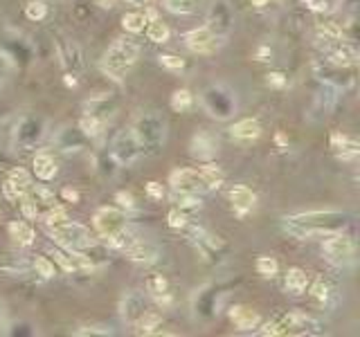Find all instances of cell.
<instances>
[{
    "mask_svg": "<svg viewBox=\"0 0 360 337\" xmlns=\"http://www.w3.org/2000/svg\"><path fill=\"white\" fill-rule=\"evenodd\" d=\"M349 214L343 211H306V214H295L291 218H284V230L293 234L297 239H308L315 234H329L343 227L347 223Z\"/></svg>",
    "mask_w": 360,
    "mask_h": 337,
    "instance_id": "cell-1",
    "label": "cell"
},
{
    "mask_svg": "<svg viewBox=\"0 0 360 337\" xmlns=\"http://www.w3.org/2000/svg\"><path fill=\"white\" fill-rule=\"evenodd\" d=\"M133 135L140 144V151L147 153V156H156L160 153V149L165 147V140H167V121L165 117L160 115L156 110H149V112H140L133 121Z\"/></svg>",
    "mask_w": 360,
    "mask_h": 337,
    "instance_id": "cell-2",
    "label": "cell"
},
{
    "mask_svg": "<svg viewBox=\"0 0 360 337\" xmlns=\"http://www.w3.org/2000/svg\"><path fill=\"white\" fill-rule=\"evenodd\" d=\"M137 57H140V45L135 43V40H128V38L115 40V43L106 50V54L102 59L104 75L119 81L128 73V70L135 66Z\"/></svg>",
    "mask_w": 360,
    "mask_h": 337,
    "instance_id": "cell-3",
    "label": "cell"
},
{
    "mask_svg": "<svg viewBox=\"0 0 360 337\" xmlns=\"http://www.w3.org/2000/svg\"><path fill=\"white\" fill-rule=\"evenodd\" d=\"M203 108L216 119H227L234 115L237 110V95L223 84H212L203 90L201 95Z\"/></svg>",
    "mask_w": 360,
    "mask_h": 337,
    "instance_id": "cell-4",
    "label": "cell"
},
{
    "mask_svg": "<svg viewBox=\"0 0 360 337\" xmlns=\"http://www.w3.org/2000/svg\"><path fill=\"white\" fill-rule=\"evenodd\" d=\"M47 121L45 117L29 112L18 124L14 126V147L21 151H32L34 147L41 144V140L45 137Z\"/></svg>",
    "mask_w": 360,
    "mask_h": 337,
    "instance_id": "cell-5",
    "label": "cell"
},
{
    "mask_svg": "<svg viewBox=\"0 0 360 337\" xmlns=\"http://www.w3.org/2000/svg\"><path fill=\"white\" fill-rule=\"evenodd\" d=\"M322 252L329 263H333L336 268H347L354 263V241L345 237V234L329 232L324 234V245Z\"/></svg>",
    "mask_w": 360,
    "mask_h": 337,
    "instance_id": "cell-6",
    "label": "cell"
},
{
    "mask_svg": "<svg viewBox=\"0 0 360 337\" xmlns=\"http://www.w3.org/2000/svg\"><path fill=\"white\" fill-rule=\"evenodd\" d=\"M47 232L52 237L66 245L70 252H77V250H86L93 245V239H90V232L79 223H63V225H57V227H47Z\"/></svg>",
    "mask_w": 360,
    "mask_h": 337,
    "instance_id": "cell-7",
    "label": "cell"
},
{
    "mask_svg": "<svg viewBox=\"0 0 360 337\" xmlns=\"http://www.w3.org/2000/svg\"><path fill=\"white\" fill-rule=\"evenodd\" d=\"M140 156H142V151H140V144L133 135V130L131 128L119 130L111 144V158L117 162V165L131 167Z\"/></svg>",
    "mask_w": 360,
    "mask_h": 337,
    "instance_id": "cell-8",
    "label": "cell"
},
{
    "mask_svg": "<svg viewBox=\"0 0 360 337\" xmlns=\"http://www.w3.org/2000/svg\"><path fill=\"white\" fill-rule=\"evenodd\" d=\"M234 27V12L225 0H214L207 12V29L218 38H225Z\"/></svg>",
    "mask_w": 360,
    "mask_h": 337,
    "instance_id": "cell-9",
    "label": "cell"
},
{
    "mask_svg": "<svg viewBox=\"0 0 360 337\" xmlns=\"http://www.w3.org/2000/svg\"><path fill=\"white\" fill-rule=\"evenodd\" d=\"M169 182H172L174 191H183V193H196V196H201V193L205 191H212V187H209V182L205 180L203 171L201 169H180V171H174L172 178H169Z\"/></svg>",
    "mask_w": 360,
    "mask_h": 337,
    "instance_id": "cell-10",
    "label": "cell"
},
{
    "mask_svg": "<svg viewBox=\"0 0 360 337\" xmlns=\"http://www.w3.org/2000/svg\"><path fill=\"white\" fill-rule=\"evenodd\" d=\"M313 68H315V75L322 79L324 84L333 86L336 90H347L354 86V75L347 73L349 68H345V66H336L331 61L320 59V61H315Z\"/></svg>",
    "mask_w": 360,
    "mask_h": 337,
    "instance_id": "cell-11",
    "label": "cell"
},
{
    "mask_svg": "<svg viewBox=\"0 0 360 337\" xmlns=\"http://www.w3.org/2000/svg\"><path fill=\"white\" fill-rule=\"evenodd\" d=\"M282 326V333H288V335H322L324 333V326L322 322H317L313 317H308L304 313H291L284 317V324Z\"/></svg>",
    "mask_w": 360,
    "mask_h": 337,
    "instance_id": "cell-12",
    "label": "cell"
},
{
    "mask_svg": "<svg viewBox=\"0 0 360 337\" xmlns=\"http://www.w3.org/2000/svg\"><path fill=\"white\" fill-rule=\"evenodd\" d=\"M338 93L333 86L324 84V88H320L315 93V99H313V106L308 110V119L311 121H322L324 117H329L336 108V101H338Z\"/></svg>",
    "mask_w": 360,
    "mask_h": 337,
    "instance_id": "cell-13",
    "label": "cell"
},
{
    "mask_svg": "<svg viewBox=\"0 0 360 337\" xmlns=\"http://www.w3.org/2000/svg\"><path fill=\"white\" fill-rule=\"evenodd\" d=\"M0 54H5L12 63H18V59L21 61L29 59V47L14 29L5 27L3 32H0Z\"/></svg>",
    "mask_w": 360,
    "mask_h": 337,
    "instance_id": "cell-14",
    "label": "cell"
},
{
    "mask_svg": "<svg viewBox=\"0 0 360 337\" xmlns=\"http://www.w3.org/2000/svg\"><path fill=\"white\" fill-rule=\"evenodd\" d=\"M57 54H59V59H61V66L68 70V73L79 75L84 70V54L75 40L59 38L57 40Z\"/></svg>",
    "mask_w": 360,
    "mask_h": 337,
    "instance_id": "cell-15",
    "label": "cell"
},
{
    "mask_svg": "<svg viewBox=\"0 0 360 337\" xmlns=\"http://www.w3.org/2000/svg\"><path fill=\"white\" fill-rule=\"evenodd\" d=\"M185 45L196 54H209L221 45V38L209 32L207 27H201V29H192V32L185 34Z\"/></svg>",
    "mask_w": 360,
    "mask_h": 337,
    "instance_id": "cell-16",
    "label": "cell"
},
{
    "mask_svg": "<svg viewBox=\"0 0 360 337\" xmlns=\"http://www.w3.org/2000/svg\"><path fill=\"white\" fill-rule=\"evenodd\" d=\"M3 191L12 202H18L27 191H32V180H29V173L25 169H21V167L14 169L12 173H9V178L5 180Z\"/></svg>",
    "mask_w": 360,
    "mask_h": 337,
    "instance_id": "cell-17",
    "label": "cell"
},
{
    "mask_svg": "<svg viewBox=\"0 0 360 337\" xmlns=\"http://www.w3.org/2000/svg\"><path fill=\"white\" fill-rule=\"evenodd\" d=\"M189 153L198 160H212L218 153V140L207 130H198L192 137V144H189Z\"/></svg>",
    "mask_w": 360,
    "mask_h": 337,
    "instance_id": "cell-18",
    "label": "cell"
},
{
    "mask_svg": "<svg viewBox=\"0 0 360 337\" xmlns=\"http://www.w3.org/2000/svg\"><path fill=\"white\" fill-rule=\"evenodd\" d=\"M54 142L63 153H79L86 147L88 137L84 135V130L79 126H66V128L59 130V135H57Z\"/></svg>",
    "mask_w": 360,
    "mask_h": 337,
    "instance_id": "cell-19",
    "label": "cell"
},
{
    "mask_svg": "<svg viewBox=\"0 0 360 337\" xmlns=\"http://www.w3.org/2000/svg\"><path fill=\"white\" fill-rule=\"evenodd\" d=\"M124 252H126V257L131 259V261H135V263H153L160 257V248H158L156 243L140 241V239H135Z\"/></svg>",
    "mask_w": 360,
    "mask_h": 337,
    "instance_id": "cell-20",
    "label": "cell"
},
{
    "mask_svg": "<svg viewBox=\"0 0 360 337\" xmlns=\"http://www.w3.org/2000/svg\"><path fill=\"white\" fill-rule=\"evenodd\" d=\"M95 227L108 237V234H113L115 230L124 227V214L117 211V209H111V207H104L95 214Z\"/></svg>",
    "mask_w": 360,
    "mask_h": 337,
    "instance_id": "cell-21",
    "label": "cell"
},
{
    "mask_svg": "<svg viewBox=\"0 0 360 337\" xmlns=\"http://www.w3.org/2000/svg\"><path fill=\"white\" fill-rule=\"evenodd\" d=\"M119 308H122V317L126 322H135L140 315L147 313V304H144L142 294H140V292H128V294H124L122 306H119Z\"/></svg>",
    "mask_w": 360,
    "mask_h": 337,
    "instance_id": "cell-22",
    "label": "cell"
},
{
    "mask_svg": "<svg viewBox=\"0 0 360 337\" xmlns=\"http://www.w3.org/2000/svg\"><path fill=\"white\" fill-rule=\"evenodd\" d=\"M331 149L338 153L343 160H352L358 156V142L354 137H349V135H343V133H333V137H331Z\"/></svg>",
    "mask_w": 360,
    "mask_h": 337,
    "instance_id": "cell-23",
    "label": "cell"
},
{
    "mask_svg": "<svg viewBox=\"0 0 360 337\" xmlns=\"http://www.w3.org/2000/svg\"><path fill=\"white\" fill-rule=\"evenodd\" d=\"M34 173L38 180H52L57 176V162L50 153H38L34 158Z\"/></svg>",
    "mask_w": 360,
    "mask_h": 337,
    "instance_id": "cell-24",
    "label": "cell"
},
{
    "mask_svg": "<svg viewBox=\"0 0 360 337\" xmlns=\"http://www.w3.org/2000/svg\"><path fill=\"white\" fill-rule=\"evenodd\" d=\"M230 317H232V322L241 331H250V329H255V326L259 324V315L253 308H246V306H237V308H232Z\"/></svg>",
    "mask_w": 360,
    "mask_h": 337,
    "instance_id": "cell-25",
    "label": "cell"
},
{
    "mask_svg": "<svg viewBox=\"0 0 360 337\" xmlns=\"http://www.w3.org/2000/svg\"><path fill=\"white\" fill-rule=\"evenodd\" d=\"M230 198H232V205L239 214H246L248 209L255 207V193L248 187H234L230 191Z\"/></svg>",
    "mask_w": 360,
    "mask_h": 337,
    "instance_id": "cell-26",
    "label": "cell"
},
{
    "mask_svg": "<svg viewBox=\"0 0 360 337\" xmlns=\"http://www.w3.org/2000/svg\"><path fill=\"white\" fill-rule=\"evenodd\" d=\"M230 130H232V135L237 140H255V137L262 135V126H259L257 119H241V121H237Z\"/></svg>",
    "mask_w": 360,
    "mask_h": 337,
    "instance_id": "cell-27",
    "label": "cell"
},
{
    "mask_svg": "<svg viewBox=\"0 0 360 337\" xmlns=\"http://www.w3.org/2000/svg\"><path fill=\"white\" fill-rule=\"evenodd\" d=\"M306 283H308V277L304 270L299 268H291L286 274V292H291L293 297H299L304 290H306Z\"/></svg>",
    "mask_w": 360,
    "mask_h": 337,
    "instance_id": "cell-28",
    "label": "cell"
},
{
    "mask_svg": "<svg viewBox=\"0 0 360 337\" xmlns=\"http://www.w3.org/2000/svg\"><path fill=\"white\" fill-rule=\"evenodd\" d=\"M7 230H9V237H12L18 245H32L34 243V230L23 220L9 223Z\"/></svg>",
    "mask_w": 360,
    "mask_h": 337,
    "instance_id": "cell-29",
    "label": "cell"
},
{
    "mask_svg": "<svg viewBox=\"0 0 360 337\" xmlns=\"http://www.w3.org/2000/svg\"><path fill=\"white\" fill-rule=\"evenodd\" d=\"M0 270L7 272V274H14V277H18V274H25L27 272V261L21 257V254H7L5 261L0 263Z\"/></svg>",
    "mask_w": 360,
    "mask_h": 337,
    "instance_id": "cell-30",
    "label": "cell"
},
{
    "mask_svg": "<svg viewBox=\"0 0 360 337\" xmlns=\"http://www.w3.org/2000/svg\"><path fill=\"white\" fill-rule=\"evenodd\" d=\"M14 147V124L7 115H0V151Z\"/></svg>",
    "mask_w": 360,
    "mask_h": 337,
    "instance_id": "cell-31",
    "label": "cell"
},
{
    "mask_svg": "<svg viewBox=\"0 0 360 337\" xmlns=\"http://www.w3.org/2000/svg\"><path fill=\"white\" fill-rule=\"evenodd\" d=\"M108 243L113 245V248H117V250H126L128 245H131L133 241H135V234L131 232V230H126V227H119V230H115L113 234H108Z\"/></svg>",
    "mask_w": 360,
    "mask_h": 337,
    "instance_id": "cell-32",
    "label": "cell"
},
{
    "mask_svg": "<svg viewBox=\"0 0 360 337\" xmlns=\"http://www.w3.org/2000/svg\"><path fill=\"white\" fill-rule=\"evenodd\" d=\"M79 128L84 130L86 137H97L104 128V121L99 117H95V115H86L82 121H79Z\"/></svg>",
    "mask_w": 360,
    "mask_h": 337,
    "instance_id": "cell-33",
    "label": "cell"
},
{
    "mask_svg": "<svg viewBox=\"0 0 360 337\" xmlns=\"http://www.w3.org/2000/svg\"><path fill=\"white\" fill-rule=\"evenodd\" d=\"M144 23H147V14H142V12H131V14H126V16L122 18L124 29H128V32H133V34L142 32V29H144Z\"/></svg>",
    "mask_w": 360,
    "mask_h": 337,
    "instance_id": "cell-34",
    "label": "cell"
},
{
    "mask_svg": "<svg viewBox=\"0 0 360 337\" xmlns=\"http://www.w3.org/2000/svg\"><path fill=\"white\" fill-rule=\"evenodd\" d=\"M137 326V333H153V329H158L160 326V317L156 313H144V315H140V317L133 322Z\"/></svg>",
    "mask_w": 360,
    "mask_h": 337,
    "instance_id": "cell-35",
    "label": "cell"
},
{
    "mask_svg": "<svg viewBox=\"0 0 360 337\" xmlns=\"http://www.w3.org/2000/svg\"><path fill=\"white\" fill-rule=\"evenodd\" d=\"M147 34H149V40H153V43H165L169 38V27L163 23V20H153V23L149 25Z\"/></svg>",
    "mask_w": 360,
    "mask_h": 337,
    "instance_id": "cell-36",
    "label": "cell"
},
{
    "mask_svg": "<svg viewBox=\"0 0 360 337\" xmlns=\"http://www.w3.org/2000/svg\"><path fill=\"white\" fill-rule=\"evenodd\" d=\"M172 108L178 112H185L192 108V93H189V90H176L172 95Z\"/></svg>",
    "mask_w": 360,
    "mask_h": 337,
    "instance_id": "cell-37",
    "label": "cell"
},
{
    "mask_svg": "<svg viewBox=\"0 0 360 337\" xmlns=\"http://www.w3.org/2000/svg\"><path fill=\"white\" fill-rule=\"evenodd\" d=\"M165 7L172 14H189L196 9V0H165Z\"/></svg>",
    "mask_w": 360,
    "mask_h": 337,
    "instance_id": "cell-38",
    "label": "cell"
},
{
    "mask_svg": "<svg viewBox=\"0 0 360 337\" xmlns=\"http://www.w3.org/2000/svg\"><path fill=\"white\" fill-rule=\"evenodd\" d=\"M43 223H45V227H57V225L68 223V214L61 207H50L43 216Z\"/></svg>",
    "mask_w": 360,
    "mask_h": 337,
    "instance_id": "cell-39",
    "label": "cell"
},
{
    "mask_svg": "<svg viewBox=\"0 0 360 337\" xmlns=\"http://www.w3.org/2000/svg\"><path fill=\"white\" fill-rule=\"evenodd\" d=\"M147 290L156 294L158 299H163L165 297V292H167V279L163 277V274H156V277H149L147 281Z\"/></svg>",
    "mask_w": 360,
    "mask_h": 337,
    "instance_id": "cell-40",
    "label": "cell"
},
{
    "mask_svg": "<svg viewBox=\"0 0 360 337\" xmlns=\"http://www.w3.org/2000/svg\"><path fill=\"white\" fill-rule=\"evenodd\" d=\"M21 209L25 214V218H36L38 216V202L34 200L32 191H27L25 196L21 198Z\"/></svg>",
    "mask_w": 360,
    "mask_h": 337,
    "instance_id": "cell-41",
    "label": "cell"
},
{
    "mask_svg": "<svg viewBox=\"0 0 360 337\" xmlns=\"http://www.w3.org/2000/svg\"><path fill=\"white\" fill-rule=\"evenodd\" d=\"M257 272L264 274V277H273V274H277V261L273 257H259L257 259Z\"/></svg>",
    "mask_w": 360,
    "mask_h": 337,
    "instance_id": "cell-42",
    "label": "cell"
},
{
    "mask_svg": "<svg viewBox=\"0 0 360 337\" xmlns=\"http://www.w3.org/2000/svg\"><path fill=\"white\" fill-rule=\"evenodd\" d=\"M45 14H47V7L41 3V0H32V3L25 7V16L29 20H41V18H45Z\"/></svg>",
    "mask_w": 360,
    "mask_h": 337,
    "instance_id": "cell-43",
    "label": "cell"
},
{
    "mask_svg": "<svg viewBox=\"0 0 360 337\" xmlns=\"http://www.w3.org/2000/svg\"><path fill=\"white\" fill-rule=\"evenodd\" d=\"M34 268H36V272L41 274L43 279H52L54 274H57V270H54V263H52V261H47L45 257H36V261H34Z\"/></svg>",
    "mask_w": 360,
    "mask_h": 337,
    "instance_id": "cell-44",
    "label": "cell"
},
{
    "mask_svg": "<svg viewBox=\"0 0 360 337\" xmlns=\"http://www.w3.org/2000/svg\"><path fill=\"white\" fill-rule=\"evenodd\" d=\"M311 294H313L315 301L327 304V299H329V288H327V283H324L322 279H317V281L313 283V288H311Z\"/></svg>",
    "mask_w": 360,
    "mask_h": 337,
    "instance_id": "cell-45",
    "label": "cell"
},
{
    "mask_svg": "<svg viewBox=\"0 0 360 337\" xmlns=\"http://www.w3.org/2000/svg\"><path fill=\"white\" fill-rule=\"evenodd\" d=\"M9 73H12V61H9L5 54H0V90L7 84Z\"/></svg>",
    "mask_w": 360,
    "mask_h": 337,
    "instance_id": "cell-46",
    "label": "cell"
},
{
    "mask_svg": "<svg viewBox=\"0 0 360 337\" xmlns=\"http://www.w3.org/2000/svg\"><path fill=\"white\" fill-rule=\"evenodd\" d=\"M160 63H163L165 68H172V70H180L185 66V61L180 57H174V54H163L160 57Z\"/></svg>",
    "mask_w": 360,
    "mask_h": 337,
    "instance_id": "cell-47",
    "label": "cell"
},
{
    "mask_svg": "<svg viewBox=\"0 0 360 337\" xmlns=\"http://www.w3.org/2000/svg\"><path fill=\"white\" fill-rule=\"evenodd\" d=\"M185 214L180 211V209H172L169 211V227H174V230H178V227H183L185 225Z\"/></svg>",
    "mask_w": 360,
    "mask_h": 337,
    "instance_id": "cell-48",
    "label": "cell"
},
{
    "mask_svg": "<svg viewBox=\"0 0 360 337\" xmlns=\"http://www.w3.org/2000/svg\"><path fill=\"white\" fill-rule=\"evenodd\" d=\"M113 331L106 329V326H86V329L77 331V335H111Z\"/></svg>",
    "mask_w": 360,
    "mask_h": 337,
    "instance_id": "cell-49",
    "label": "cell"
},
{
    "mask_svg": "<svg viewBox=\"0 0 360 337\" xmlns=\"http://www.w3.org/2000/svg\"><path fill=\"white\" fill-rule=\"evenodd\" d=\"M52 254H54V259H57L59 263H61V265H63V270H68V272H73V270L77 268V263H75L73 259H68V257H66V254H63V252H59V250H54Z\"/></svg>",
    "mask_w": 360,
    "mask_h": 337,
    "instance_id": "cell-50",
    "label": "cell"
},
{
    "mask_svg": "<svg viewBox=\"0 0 360 337\" xmlns=\"http://www.w3.org/2000/svg\"><path fill=\"white\" fill-rule=\"evenodd\" d=\"M302 3H304L308 9H313V12H327V9H329V3H327V0H302Z\"/></svg>",
    "mask_w": 360,
    "mask_h": 337,
    "instance_id": "cell-51",
    "label": "cell"
},
{
    "mask_svg": "<svg viewBox=\"0 0 360 337\" xmlns=\"http://www.w3.org/2000/svg\"><path fill=\"white\" fill-rule=\"evenodd\" d=\"M117 202L122 207H126V209H131L133 207V198H131V193H124V191H119L117 193Z\"/></svg>",
    "mask_w": 360,
    "mask_h": 337,
    "instance_id": "cell-52",
    "label": "cell"
},
{
    "mask_svg": "<svg viewBox=\"0 0 360 337\" xmlns=\"http://www.w3.org/2000/svg\"><path fill=\"white\" fill-rule=\"evenodd\" d=\"M259 335H282V326L279 324H266L262 331H259Z\"/></svg>",
    "mask_w": 360,
    "mask_h": 337,
    "instance_id": "cell-53",
    "label": "cell"
},
{
    "mask_svg": "<svg viewBox=\"0 0 360 337\" xmlns=\"http://www.w3.org/2000/svg\"><path fill=\"white\" fill-rule=\"evenodd\" d=\"M147 191H149V196H151V198H163V187H160L158 182H149Z\"/></svg>",
    "mask_w": 360,
    "mask_h": 337,
    "instance_id": "cell-54",
    "label": "cell"
},
{
    "mask_svg": "<svg viewBox=\"0 0 360 337\" xmlns=\"http://www.w3.org/2000/svg\"><path fill=\"white\" fill-rule=\"evenodd\" d=\"M268 84H270V86H277V88H282V86L286 84V79H284V75L275 73V75H268Z\"/></svg>",
    "mask_w": 360,
    "mask_h": 337,
    "instance_id": "cell-55",
    "label": "cell"
},
{
    "mask_svg": "<svg viewBox=\"0 0 360 337\" xmlns=\"http://www.w3.org/2000/svg\"><path fill=\"white\" fill-rule=\"evenodd\" d=\"M63 198L75 202V200H79V193H77V191H73V189H63Z\"/></svg>",
    "mask_w": 360,
    "mask_h": 337,
    "instance_id": "cell-56",
    "label": "cell"
},
{
    "mask_svg": "<svg viewBox=\"0 0 360 337\" xmlns=\"http://www.w3.org/2000/svg\"><path fill=\"white\" fill-rule=\"evenodd\" d=\"M5 322H7V308H5V304L0 301V329L5 326Z\"/></svg>",
    "mask_w": 360,
    "mask_h": 337,
    "instance_id": "cell-57",
    "label": "cell"
},
{
    "mask_svg": "<svg viewBox=\"0 0 360 337\" xmlns=\"http://www.w3.org/2000/svg\"><path fill=\"white\" fill-rule=\"evenodd\" d=\"M126 3H131V5H137V7H140V5H147L149 0H126Z\"/></svg>",
    "mask_w": 360,
    "mask_h": 337,
    "instance_id": "cell-58",
    "label": "cell"
},
{
    "mask_svg": "<svg viewBox=\"0 0 360 337\" xmlns=\"http://www.w3.org/2000/svg\"><path fill=\"white\" fill-rule=\"evenodd\" d=\"M97 3L102 7H113V0H97Z\"/></svg>",
    "mask_w": 360,
    "mask_h": 337,
    "instance_id": "cell-59",
    "label": "cell"
},
{
    "mask_svg": "<svg viewBox=\"0 0 360 337\" xmlns=\"http://www.w3.org/2000/svg\"><path fill=\"white\" fill-rule=\"evenodd\" d=\"M253 3H255L257 7H264V5L268 3V0H253Z\"/></svg>",
    "mask_w": 360,
    "mask_h": 337,
    "instance_id": "cell-60",
    "label": "cell"
}]
</instances>
